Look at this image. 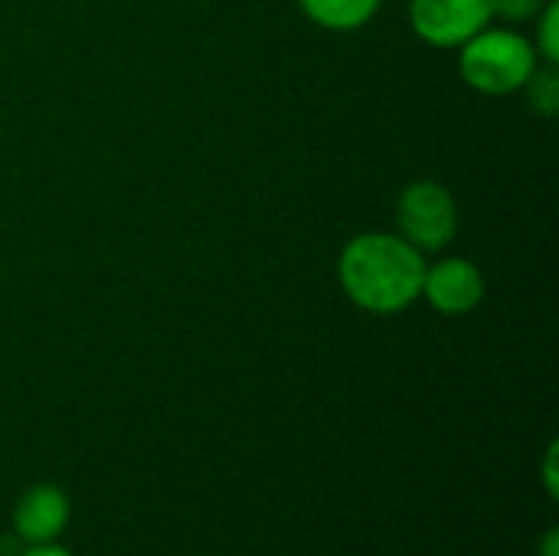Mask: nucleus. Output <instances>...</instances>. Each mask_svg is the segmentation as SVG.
<instances>
[{
    "label": "nucleus",
    "mask_w": 559,
    "mask_h": 556,
    "mask_svg": "<svg viewBox=\"0 0 559 556\" xmlns=\"http://www.w3.org/2000/svg\"><path fill=\"white\" fill-rule=\"evenodd\" d=\"M426 256L400 233H357L337 256L341 292L367 315L390 318L423 295Z\"/></svg>",
    "instance_id": "obj_1"
},
{
    "label": "nucleus",
    "mask_w": 559,
    "mask_h": 556,
    "mask_svg": "<svg viewBox=\"0 0 559 556\" xmlns=\"http://www.w3.org/2000/svg\"><path fill=\"white\" fill-rule=\"evenodd\" d=\"M540 66L534 43L508 26H485L459 46V72L481 95H511Z\"/></svg>",
    "instance_id": "obj_2"
},
{
    "label": "nucleus",
    "mask_w": 559,
    "mask_h": 556,
    "mask_svg": "<svg viewBox=\"0 0 559 556\" xmlns=\"http://www.w3.org/2000/svg\"><path fill=\"white\" fill-rule=\"evenodd\" d=\"M396 233L423 256L452 246L459 233V203L439 180H413L396 200Z\"/></svg>",
    "instance_id": "obj_3"
},
{
    "label": "nucleus",
    "mask_w": 559,
    "mask_h": 556,
    "mask_svg": "<svg viewBox=\"0 0 559 556\" xmlns=\"http://www.w3.org/2000/svg\"><path fill=\"white\" fill-rule=\"evenodd\" d=\"M413 33L436 49H459L475 33L495 23L491 0H413Z\"/></svg>",
    "instance_id": "obj_4"
},
{
    "label": "nucleus",
    "mask_w": 559,
    "mask_h": 556,
    "mask_svg": "<svg viewBox=\"0 0 559 556\" xmlns=\"http://www.w3.org/2000/svg\"><path fill=\"white\" fill-rule=\"evenodd\" d=\"M485 292H488V282L478 262L465 256H442L436 262H426L419 298L429 301V308H436L445 318L472 315L485 301Z\"/></svg>",
    "instance_id": "obj_5"
},
{
    "label": "nucleus",
    "mask_w": 559,
    "mask_h": 556,
    "mask_svg": "<svg viewBox=\"0 0 559 556\" xmlns=\"http://www.w3.org/2000/svg\"><path fill=\"white\" fill-rule=\"evenodd\" d=\"M66 524H69V498L56 485L29 488L13 511V528L26 544H49L66 531Z\"/></svg>",
    "instance_id": "obj_6"
},
{
    "label": "nucleus",
    "mask_w": 559,
    "mask_h": 556,
    "mask_svg": "<svg viewBox=\"0 0 559 556\" xmlns=\"http://www.w3.org/2000/svg\"><path fill=\"white\" fill-rule=\"evenodd\" d=\"M383 0H298L301 13L331 33H354L380 13Z\"/></svg>",
    "instance_id": "obj_7"
},
{
    "label": "nucleus",
    "mask_w": 559,
    "mask_h": 556,
    "mask_svg": "<svg viewBox=\"0 0 559 556\" xmlns=\"http://www.w3.org/2000/svg\"><path fill=\"white\" fill-rule=\"evenodd\" d=\"M527 95V105L531 111L544 115V118H554L559 111V72L557 62H540L534 69V75L524 82L521 88Z\"/></svg>",
    "instance_id": "obj_8"
},
{
    "label": "nucleus",
    "mask_w": 559,
    "mask_h": 556,
    "mask_svg": "<svg viewBox=\"0 0 559 556\" xmlns=\"http://www.w3.org/2000/svg\"><path fill=\"white\" fill-rule=\"evenodd\" d=\"M534 49L540 62H559V3L547 0V7L534 16Z\"/></svg>",
    "instance_id": "obj_9"
},
{
    "label": "nucleus",
    "mask_w": 559,
    "mask_h": 556,
    "mask_svg": "<svg viewBox=\"0 0 559 556\" xmlns=\"http://www.w3.org/2000/svg\"><path fill=\"white\" fill-rule=\"evenodd\" d=\"M491 3H495V20L504 23H531L547 7V0H491Z\"/></svg>",
    "instance_id": "obj_10"
},
{
    "label": "nucleus",
    "mask_w": 559,
    "mask_h": 556,
    "mask_svg": "<svg viewBox=\"0 0 559 556\" xmlns=\"http://www.w3.org/2000/svg\"><path fill=\"white\" fill-rule=\"evenodd\" d=\"M544 469H547V492L557 498V475H554V469H557V446H550V449H547Z\"/></svg>",
    "instance_id": "obj_11"
},
{
    "label": "nucleus",
    "mask_w": 559,
    "mask_h": 556,
    "mask_svg": "<svg viewBox=\"0 0 559 556\" xmlns=\"http://www.w3.org/2000/svg\"><path fill=\"white\" fill-rule=\"evenodd\" d=\"M23 556H72L69 551H62V547H56L52 541L49 544H29V551Z\"/></svg>",
    "instance_id": "obj_12"
},
{
    "label": "nucleus",
    "mask_w": 559,
    "mask_h": 556,
    "mask_svg": "<svg viewBox=\"0 0 559 556\" xmlns=\"http://www.w3.org/2000/svg\"><path fill=\"white\" fill-rule=\"evenodd\" d=\"M559 547V534L557 531H547V537H544V556H557Z\"/></svg>",
    "instance_id": "obj_13"
}]
</instances>
